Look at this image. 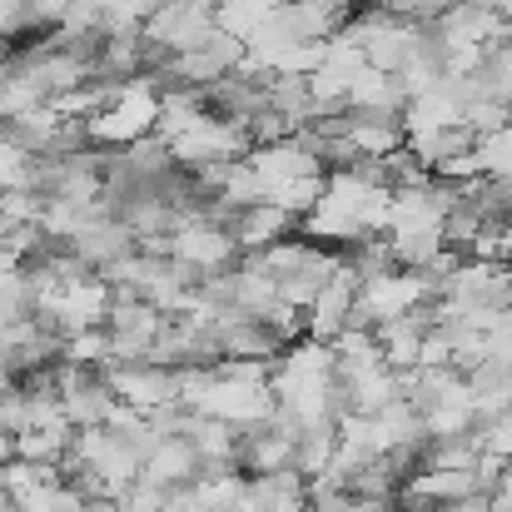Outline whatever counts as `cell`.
I'll return each mask as SVG.
<instances>
[{"instance_id": "cell-1", "label": "cell", "mask_w": 512, "mask_h": 512, "mask_svg": "<svg viewBox=\"0 0 512 512\" xmlns=\"http://www.w3.org/2000/svg\"><path fill=\"white\" fill-rule=\"evenodd\" d=\"M155 120H160V85L155 75H130L120 85H110V100L85 115V145L95 150H125L145 135H155Z\"/></svg>"}, {"instance_id": "cell-2", "label": "cell", "mask_w": 512, "mask_h": 512, "mask_svg": "<svg viewBox=\"0 0 512 512\" xmlns=\"http://www.w3.org/2000/svg\"><path fill=\"white\" fill-rule=\"evenodd\" d=\"M165 259L184 264V269H194V274L204 279V274H224V269H234V264H239V244H234L229 224H214L209 214H184L179 229L170 234Z\"/></svg>"}, {"instance_id": "cell-3", "label": "cell", "mask_w": 512, "mask_h": 512, "mask_svg": "<svg viewBox=\"0 0 512 512\" xmlns=\"http://www.w3.org/2000/svg\"><path fill=\"white\" fill-rule=\"evenodd\" d=\"M209 30H214V0H165V5L140 25V40L150 45L155 60H165V55L204 45Z\"/></svg>"}, {"instance_id": "cell-4", "label": "cell", "mask_w": 512, "mask_h": 512, "mask_svg": "<svg viewBox=\"0 0 512 512\" xmlns=\"http://www.w3.org/2000/svg\"><path fill=\"white\" fill-rule=\"evenodd\" d=\"M165 314L155 304H145L140 294L115 289L110 314H105V334H110V358H150V343L160 334Z\"/></svg>"}, {"instance_id": "cell-5", "label": "cell", "mask_w": 512, "mask_h": 512, "mask_svg": "<svg viewBox=\"0 0 512 512\" xmlns=\"http://www.w3.org/2000/svg\"><path fill=\"white\" fill-rule=\"evenodd\" d=\"M65 249L75 254V259H85L95 274L105 269V264H115V259H125L130 249H140L135 244V229L120 219V214H105V209H95L70 239H65Z\"/></svg>"}, {"instance_id": "cell-6", "label": "cell", "mask_w": 512, "mask_h": 512, "mask_svg": "<svg viewBox=\"0 0 512 512\" xmlns=\"http://www.w3.org/2000/svg\"><path fill=\"white\" fill-rule=\"evenodd\" d=\"M408 105L403 85L393 70H378V65H363L353 80H348V95H343V110L348 120H398Z\"/></svg>"}, {"instance_id": "cell-7", "label": "cell", "mask_w": 512, "mask_h": 512, "mask_svg": "<svg viewBox=\"0 0 512 512\" xmlns=\"http://www.w3.org/2000/svg\"><path fill=\"white\" fill-rule=\"evenodd\" d=\"M110 299H115V289L100 279V274H85V279H75V284H65L60 289V299H55V314H50V324H55V334H80V329H105V314H110Z\"/></svg>"}, {"instance_id": "cell-8", "label": "cell", "mask_w": 512, "mask_h": 512, "mask_svg": "<svg viewBox=\"0 0 512 512\" xmlns=\"http://www.w3.org/2000/svg\"><path fill=\"white\" fill-rule=\"evenodd\" d=\"M224 224H229V234H234L239 254H249V249H269V244H279V239H289V234H294V214H289V209H279V204H269V199H259V204H244V209L224 214Z\"/></svg>"}, {"instance_id": "cell-9", "label": "cell", "mask_w": 512, "mask_h": 512, "mask_svg": "<svg viewBox=\"0 0 512 512\" xmlns=\"http://www.w3.org/2000/svg\"><path fill=\"white\" fill-rule=\"evenodd\" d=\"M140 478L155 483V488H170V493L184 488V483H194V478H199V453H194V443H189L184 433L155 438L150 453H145V463H140Z\"/></svg>"}, {"instance_id": "cell-10", "label": "cell", "mask_w": 512, "mask_h": 512, "mask_svg": "<svg viewBox=\"0 0 512 512\" xmlns=\"http://www.w3.org/2000/svg\"><path fill=\"white\" fill-rule=\"evenodd\" d=\"M428 324H433V309H428V304L413 309V314L383 319V324L373 329L383 363H388V368H413V363H418V343H423V334H428Z\"/></svg>"}, {"instance_id": "cell-11", "label": "cell", "mask_w": 512, "mask_h": 512, "mask_svg": "<svg viewBox=\"0 0 512 512\" xmlns=\"http://www.w3.org/2000/svg\"><path fill=\"white\" fill-rule=\"evenodd\" d=\"M269 10H274V0H214V25L239 35V40H249L264 25Z\"/></svg>"}, {"instance_id": "cell-12", "label": "cell", "mask_w": 512, "mask_h": 512, "mask_svg": "<svg viewBox=\"0 0 512 512\" xmlns=\"http://www.w3.org/2000/svg\"><path fill=\"white\" fill-rule=\"evenodd\" d=\"M463 125H468L473 135H493V130H503V125H508V100H498L493 90L463 100Z\"/></svg>"}, {"instance_id": "cell-13", "label": "cell", "mask_w": 512, "mask_h": 512, "mask_svg": "<svg viewBox=\"0 0 512 512\" xmlns=\"http://www.w3.org/2000/svg\"><path fill=\"white\" fill-rule=\"evenodd\" d=\"M60 358L85 363V368H100V363H110V334H105V329H80V334H65Z\"/></svg>"}, {"instance_id": "cell-14", "label": "cell", "mask_w": 512, "mask_h": 512, "mask_svg": "<svg viewBox=\"0 0 512 512\" xmlns=\"http://www.w3.org/2000/svg\"><path fill=\"white\" fill-rule=\"evenodd\" d=\"M339 512H393V498H348Z\"/></svg>"}]
</instances>
